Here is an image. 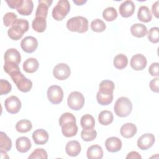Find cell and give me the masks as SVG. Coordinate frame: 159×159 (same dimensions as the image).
I'll use <instances>...</instances> for the list:
<instances>
[{
  "mask_svg": "<svg viewBox=\"0 0 159 159\" xmlns=\"http://www.w3.org/2000/svg\"><path fill=\"white\" fill-rule=\"evenodd\" d=\"M115 86L111 80H103L99 84V89L96 94L98 102L102 106L111 104L113 100V91Z\"/></svg>",
  "mask_w": 159,
  "mask_h": 159,
  "instance_id": "obj_1",
  "label": "cell"
},
{
  "mask_svg": "<svg viewBox=\"0 0 159 159\" xmlns=\"http://www.w3.org/2000/svg\"><path fill=\"white\" fill-rule=\"evenodd\" d=\"M29 22L24 19H17L7 30L8 36L14 40L20 39L29 30Z\"/></svg>",
  "mask_w": 159,
  "mask_h": 159,
  "instance_id": "obj_2",
  "label": "cell"
},
{
  "mask_svg": "<svg viewBox=\"0 0 159 159\" xmlns=\"http://www.w3.org/2000/svg\"><path fill=\"white\" fill-rule=\"evenodd\" d=\"M114 110L115 114L120 117L128 116L132 110V103L126 97H120L115 102Z\"/></svg>",
  "mask_w": 159,
  "mask_h": 159,
  "instance_id": "obj_3",
  "label": "cell"
},
{
  "mask_svg": "<svg viewBox=\"0 0 159 159\" xmlns=\"http://www.w3.org/2000/svg\"><path fill=\"white\" fill-rule=\"evenodd\" d=\"M66 27L71 32L84 33L88 30V20L83 16L73 17L68 20Z\"/></svg>",
  "mask_w": 159,
  "mask_h": 159,
  "instance_id": "obj_4",
  "label": "cell"
},
{
  "mask_svg": "<svg viewBox=\"0 0 159 159\" xmlns=\"http://www.w3.org/2000/svg\"><path fill=\"white\" fill-rule=\"evenodd\" d=\"M10 76L19 91L23 93H27L30 91L32 82L25 78L20 70L12 73Z\"/></svg>",
  "mask_w": 159,
  "mask_h": 159,
  "instance_id": "obj_5",
  "label": "cell"
},
{
  "mask_svg": "<svg viewBox=\"0 0 159 159\" xmlns=\"http://www.w3.org/2000/svg\"><path fill=\"white\" fill-rule=\"evenodd\" d=\"M70 10V4L68 0H60L53 8L52 17L56 20L63 19Z\"/></svg>",
  "mask_w": 159,
  "mask_h": 159,
  "instance_id": "obj_6",
  "label": "cell"
},
{
  "mask_svg": "<svg viewBox=\"0 0 159 159\" xmlns=\"http://www.w3.org/2000/svg\"><path fill=\"white\" fill-rule=\"evenodd\" d=\"M67 103L71 109L74 111L80 110L84 104V97L79 91H73L68 97Z\"/></svg>",
  "mask_w": 159,
  "mask_h": 159,
  "instance_id": "obj_7",
  "label": "cell"
},
{
  "mask_svg": "<svg viewBox=\"0 0 159 159\" xmlns=\"http://www.w3.org/2000/svg\"><path fill=\"white\" fill-rule=\"evenodd\" d=\"M47 98L48 101L53 104L60 103L63 98V91L62 88L58 85H52L47 89Z\"/></svg>",
  "mask_w": 159,
  "mask_h": 159,
  "instance_id": "obj_8",
  "label": "cell"
},
{
  "mask_svg": "<svg viewBox=\"0 0 159 159\" xmlns=\"http://www.w3.org/2000/svg\"><path fill=\"white\" fill-rule=\"evenodd\" d=\"M71 74L70 66L63 63L57 64L53 68V75L58 80H65L67 79Z\"/></svg>",
  "mask_w": 159,
  "mask_h": 159,
  "instance_id": "obj_9",
  "label": "cell"
},
{
  "mask_svg": "<svg viewBox=\"0 0 159 159\" xmlns=\"http://www.w3.org/2000/svg\"><path fill=\"white\" fill-rule=\"evenodd\" d=\"M6 111L10 114H17L21 108V102L20 99L15 96H11L6 98L4 101Z\"/></svg>",
  "mask_w": 159,
  "mask_h": 159,
  "instance_id": "obj_10",
  "label": "cell"
},
{
  "mask_svg": "<svg viewBox=\"0 0 159 159\" xmlns=\"http://www.w3.org/2000/svg\"><path fill=\"white\" fill-rule=\"evenodd\" d=\"M155 137L153 134L147 133L143 134L137 140V146L142 150H146L150 148L154 144Z\"/></svg>",
  "mask_w": 159,
  "mask_h": 159,
  "instance_id": "obj_11",
  "label": "cell"
},
{
  "mask_svg": "<svg viewBox=\"0 0 159 159\" xmlns=\"http://www.w3.org/2000/svg\"><path fill=\"white\" fill-rule=\"evenodd\" d=\"M20 47L25 52L28 53H32L38 47L37 40L34 37L27 36L22 40Z\"/></svg>",
  "mask_w": 159,
  "mask_h": 159,
  "instance_id": "obj_12",
  "label": "cell"
},
{
  "mask_svg": "<svg viewBox=\"0 0 159 159\" xmlns=\"http://www.w3.org/2000/svg\"><path fill=\"white\" fill-rule=\"evenodd\" d=\"M147 63V61L146 57L140 53L134 55L130 59V66L136 71L143 70L146 67Z\"/></svg>",
  "mask_w": 159,
  "mask_h": 159,
  "instance_id": "obj_13",
  "label": "cell"
},
{
  "mask_svg": "<svg viewBox=\"0 0 159 159\" xmlns=\"http://www.w3.org/2000/svg\"><path fill=\"white\" fill-rule=\"evenodd\" d=\"M135 4L132 1L127 0L120 4L119 7V13L123 17H130L135 11Z\"/></svg>",
  "mask_w": 159,
  "mask_h": 159,
  "instance_id": "obj_14",
  "label": "cell"
},
{
  "mask_svg": "<svg viewBox=\"0 0 159 159\" xmlns=\"http://www.w3.org/2000/svg\"><path fill=\"white\" fill-rule=\"evenodd\" d=\"M105 147L109 152H117L122 148V141L118 137H111L106 139Z\"/></svg>",
  "mask_w": 159,
  "mask_h": 159,
  "instance_id": "obj_15",
  "label": "cell"
},
{
  "mask_svg": "<svg viewBox=\"0 0 159 159\" xmlns=\"http://www.w3.org/2000/svg\"><path fill=\"white\" fill-rule=\"evenodd\" d=\"M4 61L14 63L19 65L21 61V56L19 52L16 48L7 49L4 55Z\"/></svg>",
  "mask_w": 159,
  "mask_h": 159,
  "instance_id": "obj_16",
  "label": "cell"
},
{
  "mask_svg": "<svg viewBox=\"0 0 159 159\" xmlns=\"http://www.w3.org/2000/svg\"><path fill=\"white\" fill-rule=\"evenodd\" d=\"M52 2L53 1L52 0H39V5L35 12V17L46 19L48 14V8L50 7Z\"/></svg>",
  "mask_w": 159,
  "mask_h": 159,
  "instance_id": "obj_17",
  "label": "cell"
},
{
  "mask_svg": "<svg viewBox=\"0 0 159 159\" xmlns=\"http://www.w3.org/2000/svg\"><path fill=\"white\" fill-rule=\"evenodd\" d=\"M61 127V132L66 137H72L75 136L78 132V126L75 121L66 122Z\"/></svg>",
  "mask_w": 159,
  "mask_h": 159,
  "instance_id": "obj_18",
  "label": "cell"
},
{
  "mask_svg": "<svg viewBox=\"0 0 159 159\" xmlns=\"http://www.w3.org/2000/svg\"><path fill=\"white\" fill-rule=\"evenodd\" d=\"M48 132L42 129H39L35 130L32 134V139L34 142L37 145H44L48 140Z\"/></svg>",
  "mask_w": 159,
  "mask_h": 159,
  "instance_id": "obj_19",
  "label": "cell"
},
{
  "mask_svg": "<svg viewBox=\"0 0 159 159\" xmlns=\"http://www.w3.org/2000/svg\"><path fill=\"white\" fill-rule=\"evenodd\" d=\"M137 131V129L135 124L131 122H127L122 125L120 133L123 137L129 139L134 137L136 134Z\"/></svg>",
  "mask_w": 159,
  "mask_h": 159,
  "instance_id": "obj_20",
  "label": "cell"
},
{
  "mask_svg": "<svg viewBox=\"0 0 159 159\" xmlns=\"http://www.w3.org/2000/svg\"><path fill=\"white\" fill-rule=\"evenodd\" d=\"M32 144L30 139L27 137H20L16 141V147L18 152L26 153L31 148Z\"/></svg>",
  "mask_w": 159,
  "mask_h": 159,
  "instance_id": "obj_21",
  "label": "cell"
},
{
  "mask_svg": "<svg viewBox=\"0 0 159 159\" xmlns=\"http://www.w3.org/2000/svg\"><path fill=\"white\" fill-rule=\"evenodd\" d=\"M81 150L80 143L76 140H71L68 142L65 147V151L68 155L70 157H76Z\"/></svg>",
  "mask_w": 159,
  "mask_h": 159,
  "instance_id": "obj_22",
  "label": "cell"
},
{
  "mask_svg": "<svg viewBox=\"0 0 159 159\" xmlns=\"http://www.w3.org/2000/svg\"><path fill=\"white\" fill-rule=\"evenodd\" d=\"M86 155L89 159H101L103 157L102 148L98 145H91L88 148Z\"/></svg>",
  "mask_w": 159,
  "mask_h": 159,
  "instance_id": "obj_23",
  "label": "cell"
},
{
  "mask_svg": "<svg viewBox=\"0 0 159 159\" xmlns=\"http://www.w3.org/2000/svg\"><path fill=\"white\" fill-rule=\"evenodd\" d=\"M130 32L133 36L142 38L147 34V28L142 24L136 23L130 27Z\"/></svg>",
  "mask_w": 159,
  "mask_h": 159,
  "instance_id": "obj_24",
  "label": "cell"
},
{
  "mask_svg": "<svg viewBox=\"0 0 159 159\" xmlns=\"http://www.w3.org/2000/svg\"><path fill=\"white\" fill-rule=\"evenodd\" d=\"M39 66V61L35 58H29L23 63V69L28 73H34L38 70Z\"/></svg>",
  "mask_w": 159,
  "mask_h": 159,
  "instance_id": "obj_25",
  "label": "cell"
},
{
  "mask_svg": "<svg viewBox=\"0 0 159 159\" xmlns=\"http://www.w3.org/2000/svg\"><path fill=\"white\" fill-rule=\"evenodd\" d=\"M137 17L142 22H150L152 20V16L149 8L145 6H140L138 10Z\"/></svg>",
  "mask_w": 159,
  "mask_h": 159,
  "instance_id": "obj_26",
  "label": "cell"
},
{
  "mask_svg": "<svg viewBox=\"0 0 159 159\" xmlns=\"http://www.w3.org/2000/svg\"><path fill=\"white\" fill-rule=\"evenodd\" d=\"M32 27L33 29L37 32H43L47 27L46 19L40 17H35L32 21Z\"/></svg>",
  "mask_w": 159,
  "mask_h": 159,
  "instance_id": "obj_27",
  "label": "cell"
},
{
  "mask_svg": "<svg viewBox=\"0 0 159 159\" xmlns=\"http://www.w3.org/2000/svg\"><path fill=\"white\" fill-rule=\"evenodd\" d=\"M114 119V116L111 111L104 110L101 111L98 116V120L99 123L103 125H108L111 124Z\"/></svg>",
  "mask_w": 159,
  "mask_h": 159,
  "instance_id": "obj_28",
  "label": "cell"
},
{
  "mask_svg": "<svg viewBox=\"0 0 159 159\" xmlns=\"http://www.w3.org/2000/svg\"><path fill=\"white\" fill-rule=\"evenodd\" d=\"M34 8V3L32 0H24L22 5L17 9L19 14L22 16H29Z\"/></svg>",
  "mask_w": 159,
  "mask_h": 159,
  "instance_id": "obj_29",
  "label": "cell"
},
{
  "mask_svg": "<svg viewBox=\"0 0 159 159\" xmlns=\"http://www.w3.org/2000/svg\"><path fill=\"white\" fill-rule=\"evenodd\" d=\"M80 124L83 129L89 130L94 128L95 125V120L91 115L87 114L81 117Z\"/></svg>",
  "mask_w": 159,
  "mask_h": 159,
  "instance_id": "obj_30",
  "label": "cell"
},
{
  "mask_svg": "<svg viewBox=\"0 0 159 159\" xmlns=\"http://www.w3.org/2000/svg\"><path fill=\"white\" fill-rule=\"evenodd\" d=\"M12 148V141L11 139L4 132H0V149L1 150L8 152Z\"/></svg>",
  "mask_w": 159,
  "mask_h": 159,
  "instance_id": "obj_31",
  "label": "cell"
},
{
  "mask_svg": "<svg viewBox=\"0 0 159 159\" xmlns=\"http://www.w3.org/2000/svg\"><path fill=\"white\" fill-rule=\"evenodd\" d=\"M32 128L31 122L27 119H22L19 120L16 125V129L20 133H26L29 132Z\"/></svg>",
  "mask_w": 159,
  "mask_h": 159,
  "instance_id": "obj_32",
  "label": "cell"
},
{
  "mask_svg": "<svg viewBox=\"0 0 159 159\" xmlns=\"http://www.w3.org/2000/svg\"><path fill=\"white\" fill-rule=\"evenodd\" d=\"M113 64L114 66L119 70L124 69L127 66L128 64V58L125 55L122 53L118 54L114 57Z\"/></svg>",
  "mask_w": 159,
  "mask_h": 159,
  "instance_id": "obj_33",
  "label": "cell"
},
{
  "mask_svg": "<svg viewBox=\"0 0 159 159\" xmlns=\"http://www.w3.org/2000/svg\"><path fill=\"white\" fill-rule=\"evenodd\" d=\"M117 17V12L113 7H108L102 12V17L106 21L111 22L115 20Z\"/></svg>",
  "mask_w": 159,
  "mask_h": 159,
  "instance_id": "obj_34",
  "label": "cell"
},
{
  "mask_svg": "<svg viewBox=\"0 0 159 159\" xmlns=\"http://www.w3.org/2000/svg\"><path fill=\"white\" fill-rule=\"evenodd\" d=\"M106 25L103 20L99 19L93 20L91 23V29L96 32H102L105 30Z\"/></svg>",
  "mask_w": 159,
  "mask_h": 159,
  "instance_id": "obj_35",
  "label": "cell"
},
{
  "mask_svg": "<svg viewBox=\"0 0 159 159\" xmlns=\"http://www.w3.org/2000/svg\"><path fill=\"white\" fill-rule=\"evenodd\" d=\"M97 136V132L93 129L84 130L83 129L81 132V139L86 142L92 141L96 139Z\"/></svg>",
  "mask_w": 159,
  "mask_h": 159,
  "instance_id": "obj_36",
  "label": "cell"
},
{
  "mask_svg": "<svg viewBox=\"0 0 159 159\" xmlns=\"http://www.w3.org/2000/svg\"><path fill=\"white\" fill-rule=\"evenodd\" d=\"M158 35H159L158 27H152L149 30V31L148 32L147 37H148V39L149 40V41H150L152 43H157L159 41Z\"/></svg>",
  "mask_w": 159,
  "mask_h": 159,
  "instance_id": "obj_37",
  "label": "cell"
},
{
  "mask_svg": "<svg viewBox=\"0 0 159 159\" xmlns=\"http://www.w3.org/2000/svg\"><path fill=\"white\" fill-rule=\"evenodd\" d=\"M47 158H48L47 153L43 148H37V149H35L29 156V159H36V158L47 159Z\"/></svg>",
  "mask_w": 159,
  "mask_h": 159,
  "instance_id": "obj_38",
  "label": "cell"
},
{
  "mask_svg": "<svg viewBox=\"0 0 159 159\" xmlns=\"http://www.w3.org/2000/svg\"><path fill=\"white\" fill-rule=\"evenodd\" d=\"M3 68L4 71L7 73L9 76L11 75L12 73L20 70L19 65L10 62H5Z\"/></svg>",
  "mask_w": 159,
  "mask_h": 159,
  "instance_id": "obj_39",
  "label": "cell"
},
{
  "mask_svg": "<svg viewBox=\"0 0 159 159\" xmlns=\"http://www.w3.org/2000/svg\"><path fill=\"white\" fill-rule=\"evenodd\" d=\"M11 89H12V86L8 81L3 79L0 80V94L1 95L8 94L9 92H11Z\"/></svg>",
  "mask_w": 159,
  "mask_h": 159,
  "instance_id": "obj_40",
  "label": "cell"
},
{
  "mask_svg": "<svg viewBox=\"0 0 159 159\" xmlns=\"http://www.w3.org/2000/svg\"><path fill=\"white\" fill-rule=\"evenodd\" d=\"M17 19V15L12 12L6 13L3 17V23L6 27L11 26L12 23Z\"/></svg>",
  "mask_w": 159,
  "mask_h": 159,
  "instance_id": "obj_41",
  "label": "cell"
},
{
  "mask_svg": "<svg viewBox=\"0 0 159 159\" xmlns=\"http://www.w3.org/2000/svg\"><path fill=\"white\" fill-rule=\"evenodd\" d=\"M76 117L75 116L70 112H65L63 113L59 118V125L61 126L66 122H70V121H75L76 122Z\"/></svg>",
  "mask_w": 159,
  "mask_h": 159,
  "instance_id": "obj_42",
  "label": "cell"
},
{
  "mask_svg": "<svg viewBox=\"0 0 159 159\" xmlns=\"http://www.w3.org/2000/svg\"><path fill=\"white\" fill-rule=\"evenodd\" d=\"M9 7L11 9H19L23 4L24 0H9L6 1Z\"/></svg>",
  "mask_w": 159,
  "mask_h": 159,
  "instance_id": "obj_43",
  "label": "cell"
},
{
  "mask_svg": "<svg viewBox=\"0 0 159 159\" xmlns=\"http://www.w3.org/2000/svg\"><path fill=\"white\" fill-rule=\"evenodd\" d=\"M158 65L159 64L157 62L153 63L150 65L149 69H148V72L152 76H156V77H158L159 76Z\"/></svg>",
  "mask_w": 159,
  "mask_h": 159,
  "instance_id": "obj_44",
  "label": "cell"
},
{
  "mask_svg": "<svg viewBox=\"0 0 159 159\" xmlns=\"http://www.w3.org/2000/svg\"><path fill=\"white\" fill-rule=\"evenodd\" d=\"M149 86L150 89L155 92V93H158L159 91V78L157 77L156 78L153 79L150 81Z\"/></svg>",
  "mask_w": 159,
  "mask_h": 159,
  "instance_id": "obj_45",
  "label": "cell"
},
{
  "mask_svg": "<svg viewBox=\"0 0 159 159\" xmlns=\"http://www.w3.org/2000/svg\"><path fill=\"white\" fill-rule=\"evenodd\" d=\"M158 6H159V1H157L155 3H153L152 6V12L157 18H158V17H159V16H158Z\"/></svg>",
  "mask_w": 159,
  "mask_h": 159,
  "instance_id": "obj_46",
  "label": "cell"
},
{
  "mask_svg": "<svg viewBox=\"0 0 159 159\" xmlns=\"http://www.w3.org/2000/svg\"><path fill=\"white\" fill-rule=\"evenodd\" d=\"M127 159H130V158H142V157L136 151H132L129 152L127 155L126 156Z\"/></svg>",
  "mask_w": 159,
  "mask_h": 159,
  "instance_id": "obj_47",
  "label": "cell"
},
{
  "mask_svg": "<svg viewBox=\"0 0 159 159\" xmlns=\"http://www.w3.org/2000/svg\"><path fill=\"white\" fill-rule=\"evenodd\" d=\"M73 2L77 6H81L87 2L86 0H73Z\"/></svg>",
  "mask_w": 159,
  "mask_h": 159,
  "instance_id": "obj_48",
  "label": "cell"
}]
</instances>
